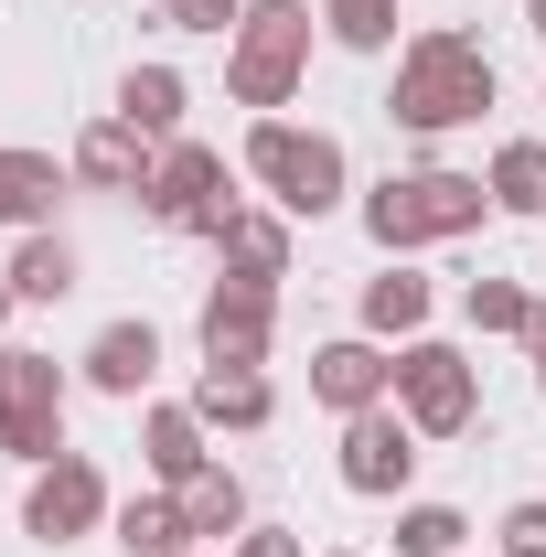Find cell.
Masks as SVG:
<instances>
[{"label": "cell", "mask_w": 546, "mask_h": 557, "mask_svg": "<svg viewBox=\"0 0 546 557\" xmlns=\"http://www.w3.org/2000/svg\"><path fill=\"white\" fill-rule=\"evenodd\" d=\"M183 557H194V547H183Z\"/></svg>", "instance_id": "cell-34"}, {"label": "cell", "mask_w": 546, "mask_h": 557, "mask_svg": "<svg viewBox=\"0 0 546 557\" xmlns=\"http://www.w3.org/2000/svg\"><path fill=\"white\" fill-rule=\"evenodd\" d=\"M418 322H429V278H408V269L364 278V333H418Z\"/></svg>", "instance_id": "cell-23"}, {"label": "cell", "mask_w": 546, "mask_h": 557, "mask_svg": "<svg viewBox=\"0 0 546 557\" xmlns=\"http://www.w3.org/2000/svg\"><path fill=\"white\" fill-rule=\"evenodd\" d=\"M482 214H493V183H472V172H386V183L364 194V225H375L386 258L439 247V236H472Z\"/></svg>", "instance_id": "cell-2"}, {"label": "cell", "mask_w": 546, "mask_h": 557, "mask_svg": "<svg viewBox=\"0 0 546 557\" xmlns=\"http://www.w3.org/2000/svg\"><path fill=\"white\" fill-rule=\"evenodd\" d=\"M397 129L418 139H439V129H461V119H482L493 108V54H482L472 33H418L408 54H397Z\"/></svg>", "instance_id": "cell-1"}, {"label": "cell", "mask_w": 546, "mask_h": 557, "mask_svg": "<svg viewBox=\"0 0 546 557\" xmlns=\"http://www.w3.org/2000/svg\"><path fill=\"white\" fill-rule=\"evenodd\" d=\"M247 172H258L289 214H333L343 205V139H322V129L258 119V129H247Z\"/></svg>", "instance_id": "cell-4"}, {"label": "cell", "mask_w": 546, "mask_h": 557, "mask_svg": "<svg viewBox=\"0 0 546 557\" xmlns=\"http://www.w3.org/2000/svg\"><path fill=\"white\" fill-rule=\"evenodd\" d=\"M0 322H11V278H0Z\"/></svg>", "instance_id": "cell-32"}, {"label": "cell", "mask_w": 546, "mask_h": 557, "mask_svg": "<svg viewBox=\"0 0 546 557\" xmlns=\"http://www.w3.org/2000/svg\"><path fill=\"white\" fill-rule=\"evenodd\" d=\"M54 194H65V172L44 150H0V225H44Z\"/></svg>", "instance_id": "cell-17"}, {"label": "cell", "mask_w": 546, "mask_h": 557, "mask_svg": "<svg viewBox=\"0 0 546 557\" xmlns=\"http://www.w3.org/2000/svg\"><path fill=\"white\" fill-rule=\"evenodd\" d=\"M194 418H204V429H269L278 397H269V375H258V364H204V386H194Z\"/></svg>", "instance_id": "cell-13"}, {"label": "cell", "mask_w": 546, "mask_h": 557, "mask_svg": "<svg viewBox=\"0 0 546 557\" xmlns=\"http://www.w3.org/2000/svg\"><path fill=\"white\" fill-rule=\"evenodd\" d=\"M150 214L183 225V236H225V214H236V194H225V150H204V139H161V161H150Z\"/></svg>", "instance_id": "cell-7"}, {"label": "cell", "mask_w": 546, "mask_h": 557, "mask_svg": "<svg viewBox=\"0 0 546 557\" xmlns=\"http://www.w3.org/2000/svg\"><path fill=\"white\" fill-rule=\"evenodd\" d=\"M161 22H172V33H236L247 0H161Z\"/></svg>", "instance_id": "cell-27"}, {"label": "cell", "mask_w": 546, "mask_h": 557, "mask_svg": "<svg viewBox=\"0 0 546 557\" xmlns=\"http://www.w3.org/2000/svg\"><path fill=\"white\" fill-rule=\"evenodd\" d=\"M65 289H75V247L33 225V236H22V258H11V300H65Z\"/></svg>", "instance_id": "cell-21"}, {"label": "cell", "mask_w": 546, "mask_h": 557, "mask_svg": "<svg viewBox=\"0 0 546 557\" xmlns=\"http://www.w3.org/2000/svg\"><path fill=\"white\" fill-rule=\"evenodd\" d=\"M139 450H150L161 483L183 493L194 472H204V418H194V408H150V418H139Z\"/></svg>", "instance_id": "cell-16"}, {"label": "cell", "mask_w": 546, "mask_h": 557, "mask_svg": "<svg viewBox=\"0 0 546 557\" xmlns=\"http://www.w3.org/2000/svg\"><path fill=\"white\" fill-rule=\"evenodd\" d=\"M461 536H472V525H461L450 504H408V515H397V557H461Z\"/></svg>", "instance_id": "cell-24"}, {"label": "cell", "mask_w": 546, "mask_h": 557, "mask_svg": "<svg viewBox=\"0 0 546 557\" xmlns=\"http://www.w3.org/2000/svg\"><path fill=\"white\" fill-rule=\"evenodd\" d=\"M108 515V483H97V461L86 450H65V461H44L33 472V493H22V525L44 536V547H65V536H86Z\"/></svg>", "instance_id": "cell-8"}, {"label": "cell", "mask_w": 546, "mask_h": 557, "mask_svg": "<svg viewBox=\"0 0 546 557\" xmlns=\"http://www.w3.org/2000/svg\"><path fill=\"white\" fill-rule=\"evenodd\" d=\"M119 547H129V557H183V547H194L183 493H139V504H119Z\"/></svg>", "instance_id": "cell-18"}, {"label": "cell", "mask_w": 546, "mask_h": 557, "mask_svg": "<svg viewBox=\"0 0 546 557\" xmlns=\"http://www.w3.org/2000/svg\"><path fill=\"white\" fill-rule=\"evenodd\" d=\"M119 119H129V129H150V139H172V129H183V75H172V65H129Z\"/></svg>", "instance_id": "cell-19"}, {"label": "cell", "mask_w": 546, "mask_h": 557, "mask_svg": "<svg viewBox=\"0 0 546 557\" xmlns=\"http://www.w3.org/2000/svg\"><path fill=\"white\" fill-rule=\"evenodd\" d=\"M269 333H278V289L269 278H225L204 300V364H269Z\"/></svg>", "instance_id": "cell-9"}, {"label": "cell", "mask_w": 546, "mask_h": 557, "mask_svg": "<svg viewBox=\"0 0 546 557\" xmlns=\"http://www.w3.org/2000/svg\"><path fill=\"white\" fill-rule=\"evenodd\" d=\"M0 450L11 461H65V375H54V354H22L0 344Z\"/></svg>", "instance_id": "cell-5"}, {"label": "cell", "mask_w": 546, "mask_h": 557, "mask_svg": "<svg viewBox=\"0 0 546 557\" xmlns=\"http://www.w3.org/2000/svg\"><path fill=\"white\" fill-rule=\"evenodd\" d=\"M397 408H408L418 440H461L472 408H482L472 354H461V344H408V354H397Z\"/></svg>", "instance_id": "cell-6"}, {"label": "cell", "mask_w": 546, "mask_h": 557, "mask_svg": "<svg viewBox=\"0 0 546 557\" xmlns=\"http://www.w3.org/2000/svg\"><path fill=\"white\" fill-rule=\"evenodd\" d=\"M311 397L343 408V418H364V408L397 397V364H386L375 344H322V354H311Z\"/></svg>", "instance_id": "cell-11"}, {"label": "cell", "mask_w": 546, "mask_h": 557, "mask_svg": "<svg viewBox=\"0 0 546 557\" xmlns=\"http://www.w3.org/2000/svg\"><path fill=\"white\" fill-rule=\"evenodd\" d=\"M525 22H536V33H546V0H525Z\"/></svg>", "instance_id": "cell-31"}, {"label": "cell", "mask_w": 546, "mask_h": 557, "mask_svg": "<svg viewBox=\"0 0 546 557\" xmlns=\"http://www.w3.org/2000/svg\"><path fill=\"white\" fill-rule=\"evenodd\" d=\"M536 386H546V364H536Z\"/></svg>", "instance_id": "cell-33"}, {"label": "cell", "mask_w": 546, "mask_h": 557, "mask_svg": "<svg viewBox=\"0 0 546 557\" xmlns=\"http://www.w3.org/2000/svg\"><path fill=\"white\" fill-rule=\"evenodd\" d=\"M183 525H194V536H236V525H247V483H236L225 461H204V472L183 483Z\"/></svg>", "instance_id": "cell-20"}, {"label": "cell", "mask_w": 546, "mask_h": 557, "mask_svg": "<svg viewBox=\"0 0 546 557\" xmlns=\"http://www.w3.org/2000/svg\"><path fill=\"white\" fill-rule=\"evenodd\" d=\"M300 65H311V11L300 0H247L236 54H225V97L236 108H289Z\"/></svg>", "instance_id": "cell-3"}, {"label": "cell", "mask_w": 546, "mask_h": 557, "mask_svg": "<svg viewBox=\"0 0 546 557\" xmlns=\"http://www.w3.org/2000/svg\"><path fill=\"white\" fill-rule=\"evenodd\" d=\"M418 472V429H408V408H364L353 429H343V483L353 493H397Z\"/></svg>", "instance_id": "cell-10"}, {"label": "cell", "mask_w": 546, "mask_h": 557, "mask_svg": "<svg viewBox=\"0 0 546 557\" xmlns=\"http://www.w3.org/2000/svg\"><path fill=\"white\" fill-rule=\"evenodd\" d=\"M461 311H472V333H525V289L514 278H472Z\"/></svg>", "instance_id": "cell-26"}, {"label": "cell", "mask_w": 546, "mask_h": 557, "mask_svg": "<svg viewBox=\"0 0 546 557\" xmlns=\"http://www.w3.org/2000/svg\"><path fill=\"white\" fill-rule=\"evenodd\" d=\"M504 557H546V504H514L504 515Z\"/></svg>", "instance_id": "cell-28"}, {"label": "cell", "mask_w": 546, "mask_h": 557, "mask_svg": "<svg viewBox=\"0 0 546 557\" xmlns=\"http://www.w3.org/2000/svg\"><path fill=\"white\" fill-rule=\"evenodd\" d=\"M150 364H161V333H150V322H108V333L86 344V375H97L108 397H139Z\"/></svg>", "instance_id": "cell-15"}, {"label": "cell", "mask_w": 546, "mask_h": 557, "mask_svg": "<svg viewBox=\"0 0 546 557\" xmlns=\"http://www.w3.org/2000/svg\"><path fill=\"white\" fill-rule=\"evenodd\" d=\"M214 247H225V278H289V225H278V214H225V236H214Z\"/></svg>", "instance_id": "cell-14"}, {"label": "cell", "mask_w": 546, "mask_h": 557, "mask_svg": "<svg viewBox=\"0 0 546 557\" xmlns=\"http://www.w3.org/2000/svg\"><path fill=\"white\" fill-rule=\"evenodd\" d=\"M525 344H536V364H546V300H525Z\"/></svg>", "instance_id": "cell-30"}, {"label": "cell", "mask_w": 546, "mask_h": 557, "mask_svg": "<svg viewBox=\"0 0 546 557\" xmlns=\"http://www.w3.org/2000/svg\"><path fill=\"white\" fill-rule=\"evenodd\" d=\"M236 557H300V536H278V525H269V536H247Z\"/></svg>", "instance_id": "cell-29"}, {"label": "cell", "mask_w": 546, "mask_h": 557, "mask_svg": "<svg viewBox=\"0 0 546 557\" xmlns=\"http://www.w3.org/2000/svg\"><path fill=\"white\" fill-rule=\"evenodd\" d=\"M322 22H333V44H353V54H375V44L397 33V0H322Z\"/></svg>", "instance_id": "cell-25"}, {"label": "cell", "mask_w": 546, "mask_h": 557, "mask_svg": "<svg viewBox=\"0 0 546 557\" xmlns=\"http://www.w3.org/2000/svg\"><path fill=\"white\" fill-rule=\"evenodd\" d=\"M493 214H546V139L493 150Z\"/></svg>", "instance_id": "cell-22"}, {"label": "cell", "mask_w": 546, "mask_h": 557, "mask_svg": "<svg viewBox=\"0 0 546 557\" xmlns=\"http://www.w3.org/2000/svg\"><path fill=\"white\" fill-rule=\"evenodd\" d=\"M75 172L97 183V194H150V129H129V119H97V129L75 139Z\"/></svg>", "instance_id": "cell-12"}]
</instances>
